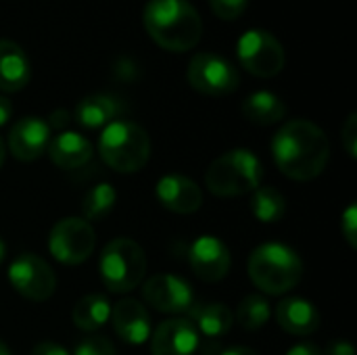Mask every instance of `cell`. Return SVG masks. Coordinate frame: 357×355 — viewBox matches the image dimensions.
<instances>
[{"label": "cell", "instance_id": "3957f363", "mask_svg": "<svg viewBox=\"0 0 357 355\" xmlns=\"http://www.w3.org/2000/svg\"><path fill=\"white\" fill-rule=\"evenodd\" d=\"M249 278L266 295H284L303 278L301 257L282 243L259 245L249 257Z\"/></svg>", "mask_w": 357, "mask_h": 355}, {"label": "cell", "instance_id": "8fae6325", "mask_svg": "<svg viewBox=\"0 0 357 355\" xmlns=\"http://www.w3.org/2000/svg\"><path fill=\"white\" fill-rule=\"evenodd\" d=\"M142 299L157 312L184 314L195 305V293L190 285L174 274L151 276L142 285Z\"/></svg>", "mask_w": 357, "mask_h": 355}, {"label": "cell", "instance_id": "836d02e7", "mask_svg": "<svg viewBox=\"0 0 357 355\" xmlns=\"http://www.w3.org/2000/svg\"><path fill=\"white\" fill-rule=\"evenodd\" d=\"M69 119H71L69 111L59 109V111H54V113L50 115V123H48V128H65V126L69 123Z\"/></svg>", "mask_w": 357, "mask_h": 355}, {"label": "cell", "instance_id": "ba28073f", "mask_svg": "<svg viewBox=\"0 0 357 355\" xmlns=\"http://www.w3.org/2000/svg\"><path fill=\"white\" fill-rule=\"evenodd\" d=\"M186 80L197 92L207 96L232 94L241 84L238 69L228 59L213 52L195 54L188 63Z\"/></svg>", "mask_w": 357, "mask_h": 355}, {"label": "cell", "instance_id": "e575fe53", "mask_svg": "<svg viewBox=\"0 0 357 355\" xmlns=\"http://www.w3.org/2000/svg\"><path fill=\"white\" fill-rule=\"evenodd\" d=\"M10 115H13V105H10V100H8L4 94H0V128L6 126V121L10 119Z\"/></svg>", "mask_w": 357, "mask_h": 355}, {"label": "cell", "instance_id": "4fadbf2b", "mask_svg": "<svg viewBox=\"0 0 357 355\" xmlns=\"http://www.w3.org/2000/svg\"><path fill=\"white\" fill-rule=\"evenodd\" d=\"M199 347V333L188 318H172L161 322L151 333L153 355H195Z\"/></svg>", "mask_w": 357, "mask_h": 355}, {"label": "cell", "instance_id": "1f68e13d", "mask_svg": "<svg viewBox=\"0 0 357 355\" xmlns=\"http://www.w3.org/2000/svg\"><path fill=\"white\" fill-rule=\"evenodd\" d=\"M326 355H356V349H354V345L347 343V341H335V343L328 345Z\"/></svg>", "mask_w": 357, "mask_h": 355}, {"label": "cell", "instance_id": "603a6c76", "mask_svg": "<svg viewBox=\"0 0 357 355\" xmlns=\"http://www.w3.org/2000/svg\"><path fill=\"white\" fill-rule=\"evenodd\" d=\"M111 318V303L107 301V297L102 295H86L82 297L71 312V320L73 324L84 331V333H94L96 328H100L107 320Z\"/></svg>", "mask_w": 357, "mask_h": 355}, {"label": "cell", "instance_id": "4316f807", "mask_svg": "<svg viewBox=\"0 0 357 355\" xmlns=\"http://www.w3.org/2000/svg\"><path fill=\"white\" fill-rule=\"evenodd\" d=\"M73 355H117V352H115L113 343H111L107 337L90 335V337L82 339V341L75 345Z\"/></svg>", "mask_w": 357, "mask_h": 355}, {"label": "cell", "instance_id": "d6a6232c", "mask_svg": "<svg viewBox=\"0 0 357 355\" xmlns=\"http://www.w3.org/2000/svg\"><path fill=\"white\" fill-rule=\"evenodd\" d=\"M287 355H322V352L314 343H299V345L291 347Z\"/></svg>", "mask_w": 357, "mask_h": 355}, {"label": "cell", "instance_id": "8d00e7d4", "mask_svg": "<svg viewBox=\"0 0 357 355\" xmlns=\"http://www.w3.org/2000/svg\"><path fill=\"white\" fill-rule=\"evenodd\" d=\"M4 159H6V146H4V140L0 138V167L4 163Z\"/></svg>", "mask_w": 357, "mask_h": 355}, {"label": "cell", "instance_id": "277c9868", "mask_svg": "<svg viewBox=\"0 0 357 355\" xmlns=\"http://www.w3.org/2000/svg\"><path fill=\"white\" fill-rule=\"evenodd\" d=\"M98 153L111 169L119 174H136L151 157V138L142 126L115 119L105 126L98 140Z\"/></svg>", "mask_w": 357, "mask_h": 355}, {"label": "cell", "instance_id": "f546056e", "mask_svg": "<svg viewBox=\"0 0 357 355\" xmlns=\"http://www.w3.org/2000/svg\"><path fill=\"white\" fill-rule=\"evenodd\" d=\"M341 232L347 241V245L351 249L357 247V207L356 205H349L347 211L343 213V220H341Z\"/></svg>", "mask_w": 357, "mask_h": 355}, {"label": "cell", "instance_id": "9a60e30c", "mask_svg": "<svg viewBox=\"0 0 357 355\" xmlns=\"http://www.w3.org/2000/svg\"><path fill=\"white\" fill-rule=\"evenodd\" d=\"M155 195L165 209H169L174 213H182V216L195 213L203 205L201 186L186 176H176V174L163 176L157 182Z\"/></svg>", "mask_w": 357, "mask_h": 355}, {"label": "cell", "instance_id": "74e56055", "mask_svg": "<svg viewBox=\"0 0 357 355\" xmlns=\"http://www.w3.org/2000/svg\"><path fill=\"white\" fill-rule=\"evenodd\" d=\"M4 255H6V247H4V243L0 241V266H2V262H4Z\"/></svg>", "mask_w": 357, "mask_h": 355}, {"label": "cell", "instance_id": "d590c367", "mask_svg": "<svg viewBox=\"0 0 357 355\" xmlns=\"http://www.w3.org/2000/svg\"><path fill=\"white\" fill-rule=\"evenodd\" d=\"M220 355H259L255 349H251V347H230V349H226V352H222Z\"/></svg>", "mask_w": 357, "mask_h": 355}, {"label": "cell", "instance_id": "484cf974", "mask_svg": "<svg viewBox=\"0 0 357 355\" xmlns=\"http://www.w3.org/2000/svg\"><path fill=\"white\" fill-rule=\"evenodd\" d=\"M272 316V308L266 297L261 295H247L236 310V320L245 331H259L268 324Z\"/></svg>", "mask_w": 357, "mask_h": 355}, {"label": "cell", "instance_id": "9c48e42d", "mask_svg": "<svg viewBox=\"0 0 357 355\" xmlns=\"http://www.w3.org/2000/svg\"><path fill=\"white\" fill-rule=\"evenodd\" d=\"M96 245L94 228L84 218H65L56 222L48 236V249L52 257L65 266L84 264Z\"/></svg>", "mask_w": 357, "mask_h": 355}, {"label": "cell", "instance_id": "f1b7e54d", "mask_svg": "<svg viewBox=\"0 0 357 355\" xmlns=\"http://www.w3.org/2000/svg\"><path fill=\"white\" fill-rule=\"evenodd\" d=\"M341 140H343V146L347 151V155L351 159L357 157V115L356 113H349V117L345 119V126L341 128Z\"/></svg>", "mask_w": 357, "mask_h": 355}, {"label": "cell", "instance_id": "7c38bea8", "mask_svg": "<svg viewBox=\"0 0 357 355\" xmlns=\"http://www.w3.org/2000/svg\"><path fill=\"white\" fill-rule=\"evenodd\" d=\"M190 268L203 282H220L228 276L232 257L228 247L215 236H201L190 247Z\"/></svg>", "mask_w": 357, "mask_h": 355}, {"label": "cell", "instance_id": "83f0119b", "mask_svg": "<svg viewBox=\"0 0 357 355\" xmlns=\"http://www.w3.org/2000/svg\"><path fill=\"white\" fill-rule=\"evenodd\" d=\"M209 6L215 13V17L224 21H234L243 17V13L249 6V0H209Z\"/></svg>", "mask_w": 357, "mask_h": 355}, {"label": "cell", "instance_id": "7a4b0ae2", "mask_svg": "<svg viewBox=\"0 0 357 355\" xmlns=\"http://www.w3.org/2000/svg\"><path fill=\"white\" fill-rule=\"evenodd\" d=\"M142 21L151 40L169 52L190 50L203 36V19L188 0H149Z\"/></svg>", "mask_w": 357, "mask_h": 355}, {"label": "cell", "instance_id": "5bb4252c", "mask_svg": "<svg viewBox=\"0 0 357 355\" xmlns=\"http://www.w3.org/2000/svg\"><path fill=\"white\" fill-rule=\"evenodd\" d=\"M50 142L48 121L40 117H23L8 132V151L19 161H36Z\"/></svg>", "mask_w": 357, "mask_h": 355}, {"label": "cell", "instance_id": "ac0fdd59", "mask_svg": "<svg viewBox=\"0 0 357 355\" xmlns=\"http://www.w3.org/2000/svg\"><path fill=\"white\" fill-rule=\"evenodd\" d=\"M31 77V67L25 50L13 42L0 40V92H19L27 86Z\"/></svg>", "mask_w": 357, "mask_h": 355}, {"label": "cell", "instance_id": "cb8c5ba5", "mask_svg": "<svg viewBox=\"0 0 357 355\" xmlns=\"http://www.w3.org/2000/svg\"><path fill=\"white\" fill-rule=\"evenodd\" d=\"M251 213L264 224H276L287 213V201L274 186H261L253 190Z\"/></svg>", "mask_w": 357, "mask_h": 355}, {"label": "cell", "instance_id": "4dcf8cb0", "mask_svg": "<svg viewBox=\"0 0 357 355\" xmlns=\"http://www.w3.org/2000/svg\"><path fill=\"white\" fill-rule=\"evenodd\" d=\"M29 355H71L67 349H63L61 345L56 343H50V341H44V343H38L31 354Z\"/></svg>", "mask_w": 357, "mask_h": 355}, {"label": "cell", "instance_id": "d4e9b609", "mask_svg": "<svg viewBox=\"0 0 357 355\" xmlns=\"http://www.w3.org/2000/svg\"><path fill=\"white\" fill-rule=\"evenodd\" d=\"M117 203V192L111 184L100 182L94 188H90L84 195L82 201V213L86 222H102L115 207Z\"/></svg>", "mask_w": 357, "mask_h": 355}, {"label": "cell", "instance_id": "6da1fadb", "mask_svg": "<svg viewBox=\"0 0 357 355\" xmlns=\"http://www.w3.org/2000/svg\"><path fill=\"white\" fill-rule=\"evenodd\" d=\"M272 155L287 178L307 182L324 172L331 159V142L326 132L314 121L291 119L276 132Z\"/></svg>", "mask_w": 357, "mask_h": 355}, {"label": "cell", "instance_id": "ffe728a7", "mask_svg": "<svg viewBox=\"0 0 357 355\" xmlns=\"http://www.w3.org/2000/svg\"><path fill=\"white\" fill-rule=\"evenodd\" d=\"M48 155L61 169H79L92 159V144L77 132H61L48 142Z\"/></svg>", "mask_w": 357, "mask_h": 355}, {"label": "cell", "instance_id": "f35d334b", "mask_svg": "<svg viewBox=\"0 0 357 355\" xmlns=\"http://www.w3.org/2000/svg\"><path fill=\"white\" fill-rule=\"evenodd\" d=\"M0 355H10V349H8L2 341H0Z\"/></svg>", "mask_w": 357, "mask_h": 355}, {"label": "cell", "instance_id": "8992f818", "mask_svg": "<svg viewBox=\"0 0 357 355\" xmlns=\"http://www.w3.org/2000/svg\"><path fill=\"white\" fill-rule=\"evenodd\" d=\"M98 268L100 278L111 293H130L140 287L146 274V255L132 239H115L102 249Z\"/></svg>", "mask_w": 357, "mask_h": 355}, {"label": "cell", "instance_id": "e0dca14e", "mask_svg": "<svg viewBox=\"0 0 357 355\" xmlns=\"http://www.w3.org/2000/svg\"><path fill=\"white\" fill-rule=\"evenodd\" d=\"M276 322L289 335L307 337L318 331L320 314L312 301H305L301 297H289L276 305Z\"/></svg>", "mask_w": 357, "mask_h": 355}, {"label": "cell", "instance_id": "5b68a950", "mask_svg": "<svg viewBox=\"0 0 357 355\" xmlns=\"http://www.w3.org/2000/svg\"><path fill=\"white\" fill-rule=\"evenodd\" d=\"M261 176V161L249 149H234L224 153L209 165L205 174V184L207 190L215 197L230 199L259 188Z\"/></svg>", "mask_w": 357, "mask_h": 355}, {"label": "cell", "instance_id": "7402d4cb", "mask_svg": "<svg viewBox=\"0 0 357 355\" xmlns=\"http://www.w3.org/2000/svg\"><path fill=\"white\" fill-rule=\"evenodd\" d=\"M241 113H243L245 119H249L251 123H257V126H272V123H278L280 119H284V115H287V105H284L282 98L276 96L274 92L257 90V92H251V94L243 100Z\"/></svg>", "mask_w": 357, "mask_h": 355}, {"label": "cell", "instance_id": "d6986e66", "mask_svg": "<svg viewBox=\"0 0 357 355\" xmlns=\"http://www.w3.org/2000/svg\"><path fill=\"white\" fill-rule=\"evenodd\" d=\"M123 103L113 94H90L77 103L73 117L79 126L96 130L115 121L123 113Z\"/></svg>", "mask_w": 357, "mask_h": 355}, {"label": "cell", "instance_id": "44dd1931", "mask_svg": "<svg viewBox=\"0 0 357 355\" xmlns=\"http://www.w3.org/2000/svg\"><path fill=\"white\" fill-rule=\"evenodd\" d=\"M190 322L195 324L197 333L205 335L207 339H218L230 333L234 324V316L230 308L224 303H195L190 310Z\"/></svg>", "mask_w": 357, "mask_h": 355}, {"label": "cell", "instance_id": "2e32d148", "mask_svg": "<svg viewBox=\"0 0 357 355\" xmlns=\"http://www.w3.org/2000/svg\"><path fill=\"white\" fill-rule=\"evenodd\" d=\"M111 322L117 337L130 345H140L151 337V318L136 299H121L111 308Z\"/></svg>", "mask_w": 357, "mask_h": 355}, {"label": "cell", "instance_id": "30bf717a", "mask_svg": "<svg viewBox=\"0 0 357 355\" xmlns=\"http://www.w3.org/2000/svg\"><path fill=\"white\" fill-rule=\"evenodd\" d=\"M10 287L29 301H46L56 289L52 268L33 253H21L8 268Z\"/></svg>", "mask_w": 357, "mask_h": 355}, {"label": "cell", "instance_id": "52a82bcc", "mask_svg": "<svg viewBox=\"0 0 357 355\" xmlns=\"http://www.w3.org/2000/svg\"><path fill=\"white\" fill-rule=\"evenodd\" d=\"M236 56L241 65L255 77H274L284 67V48L272 33L249 29L238 38Z\"/></svg>", "mask_w": 357, "mask_h": 355}]
</instances>
